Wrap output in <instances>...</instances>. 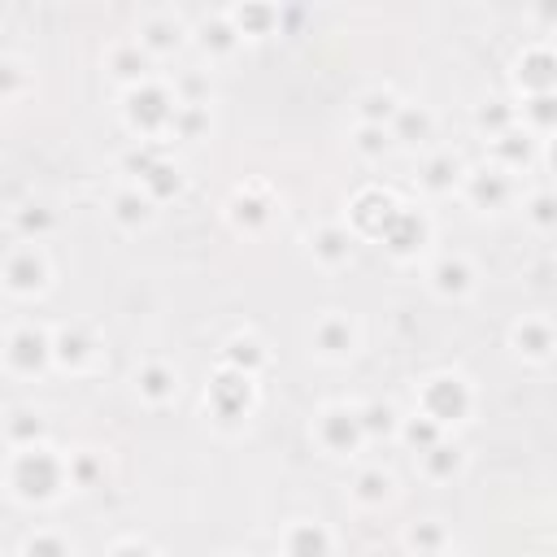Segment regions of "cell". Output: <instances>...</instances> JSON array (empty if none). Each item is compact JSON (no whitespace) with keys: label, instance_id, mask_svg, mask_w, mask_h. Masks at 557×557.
Wrapping results in <instances>:
<instances>
[{"label":"cell","instance_id":"6da1fadb","mask_svg":"<svg viewBox=\"0 0 557 557\" xmlns=\"http://www.w3.org/2000/svg\"><path fill=\"white\" fill-rule=\"evenodd\" d=\"M22 479H26V483H35V479H39V487L48 492V483H52V466H48V462H39V470H35V457H26V462H22Z\"/></svg>","mask_w":557,"mask_h":557},{"label":"cell","instance_id":"7a4b0ae2","mask_svg":"<svg viewBox=\"0 0 557 557\" xmlns=\"http://www.w3.org/2000/svg\"><path fill=\"white\" fill-rule=\"evenodd\" d=\"M296 553H305V557H323V536H318V531H301V536H296Z\"/></svg>","mask_w":557,"mask_h":557},{"label":"cell","instance_id":"3957f363","mask_svg":"<svg viewBox=\"0 0 557 557\" xmlns=\"http://www.w3.org/2000/svg\"><path fill=\"white\" fill-rule=\"evenodd\" d=\"M161 387H165V374L152 370V374H148V392H161Z\"/></svg>","mask_w":557,"mask_h":557},{"label":"cell","instance_id":"277c9868","mask_svg":"<svg viewBox=\"0 0 557 557\" xmlns=\"http://www.w3.org/2000/svg\"><path fill=\"white\" fill-rule=\"evenodd\" d=\"M379 487H387V483H379V479L370 475V479H366V496H379Z\"/></svg>","mask_w":557,"mask_h":557},{"label":"cell","instance_id":"5b68a950","mask_svg":"<svg viewBox=\"0 0 557 557\" xmlns=\"http://www.w3.org/2000/svg\"><path fill=\"white\" fill-rule=\"evenodd\" d=\"M118 557H148L144 549H127V553H118Z\"/></svg>","mask_w":557,"mask_h":557}]
</instances>
